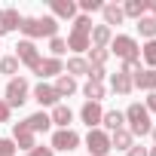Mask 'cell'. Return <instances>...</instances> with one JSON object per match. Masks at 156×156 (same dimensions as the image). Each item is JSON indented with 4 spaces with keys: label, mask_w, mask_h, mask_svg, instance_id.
<instances>
[{
    "label": "cell",
    "mask_w": 156,
    "mask_h": 156,
    "mask_svg": "<svg viewBox=\"0 0 156 156\" xmlns=\"http://www.w3.org/2000/svg\"><path fill=\"white\" fill-rule=\"evenodd\" d=\"M19 31L25 34V40H40V37H49L52 40V37H58V22L52 16H43V19L28 16V19H22Z\"/></svg>",
    "instance_id": "6da1fadb"
},
{
    "label": "cell",
    "mask_w": 156,
    "mask_h": 156,
    "mask_svg": "<svg viewBox=\"0 0 156 156\" xmlns=\"http://www.w3.org/2000/svg\"><path fill=\"white\" fill-rule=\"evenodd\" d=\"M126 129L132 132V138H144V135H150V129H153V122H150V113H147V107L144 104H129V110H126Z\"/></svg>",
    "instance_id": "7a4b0ae2"
},
{
    "label": "cell",
    "mask_w": 156,
    "mask_h": 156,
    "mask_svg": "<svg viewBox=\"0 0 156 156\" xmlns=\"http://www.w3.org/2000/svg\"><path fill=\"white\" fill-rule=\"evenodd\" d=\"M107 52H113V55L122 58V61H135V58H141V46H138V40L129 37V34H116V37L110 40V49H107Z\"/></svg>",
    "instance_id": "3957f363"
},
{
    "label": "cell",
    "mask_w": 156,
    "mask_h": 156,
    "mask_svg": "<svg viewBox=\"0 0 156 156\" xmlns=\"http://www.w3.org/2000/svg\"><path fill=\"white\" fill-rule=\"evenodd\" d=\"M28 95H31V83L25 80V76H12V80L6 83V107L12 110V107H22L25 101H28Z\"/></svg>",
    "instance_id": "277c9868"
},
{
    "label": "cell",
    "mask_w": 156,
    "mask_h": 156,
    "mask_svg": "<svg viewBox=\"0 0 156 156\" xmlns=\"http://www.w3.org/2000/svg\"><path fill=\"white\" fill-rule=\"evenodd\" d=\"M86 147H89V156H107L110 153V135L104 129H89Z\"/></svg>",
    "instance_id": "5b68a950"
},
{
    "label": "cell",
    "mask_w": 156,
    "mask_h": 156,
    "mask_svg": "<svg viewBox=\"0 0 156 156\" xmlns=\"http://www.w3.org/2000/svg\"><path fill=\"white\" fill-rule=\"evenodd\" d=\"M16 58H19V64H28V67L34 70V64H37L43 55H40V49H37L34 40H19V43H16Z\"/></svg>",
    "instance_id": "8992f818"
},
{
    "label": "cell",
    "mask_w": 156,
    "mask_h": 156,
    "mask_svg": "<svg viewBox=\"0 0 156 156\" xmlns=\"http://www.w3.org/2000/svg\"><path fill=\"white\" fill-rule=\"evenodd\" d=\"M76 147H80V135H76L73 129H58V132L52 135V150L70 153V150H76Z\"/></svg>",
    "instance_id": "52a82bcc"
},
{
    "label": "cell",
    "mask_w": 156,
    "mask_h": 156,
    "mask_svg": "<svg viewBox=\"0 0 156 156\" xmlns=\"http://www.w3.org/2000/svg\"><path fill=\"white\" fill-rule=\"evenodd\" d=\"M12 144H16L19 150H25V153H28V150H34V147H37V135H34L25 122H16V126H12Z\"/></svg>",
    "instance_id": "ba28073f"
},
{
    "label": "cell",
    "mask_w": 156,
    "mask_h": 156,
    "mask_svg": "<svg viewBox=\"0 0 156 156\" xmlns=\"http://www.w3.org/2000/svg\"><path fill=\"white\" fill-rule=\"evenodd\" d=\"M34 73L40 76V83H43L46 76H61V73H64V64H61V58H52V55H49V58H40V61L34 64Z\"/></svg>",
    "instance_id": "9c48e42d"
},
{
    "label": "cell",
    "mask_w": 156,
    "mask_h": 156,
    "mask_svg": "<svg viewBox=\"0 0 156 156\" xmlns=\"http://www.w3.org/2000/svg\"><path fill=\"white\" fill-rule=\"evenodd\" d=\"M31 95H34V101H37L40 107H55V104H61V98H58L55 86H49V83H37Z\"/></svg>",
    "instance_id": "30bf717a"
},
{
    "label": "cell",
    "mask_w": 156,
    "mask_h": 156,
    "mask_svg": "<svg viewBox=\"0 0 156 156\" xmlns=\"http://www.w3.org/2000/svg\"><path fill=\"white\" fill-rule=\"evenodd\" d=\"M101 116H104V110H101V104H95V101H86L83 110H80V119H83L89 129H101Z\"/></svg>",
    "instance_id": "8fae6325"
},
{
    "label": "cell",
    "mask_w": 156,
    "mask_h": 156,
    "mask_svg": "<svg viewBox=\"0 0 156 156\" xmlns=\"http://www.w3.org/2000/svg\"><path fill=\"white\" fill-rule=\"evenodd\" d=\"M49 6H52V19L55 22L58 19H67V22L76 19V3L73 0H49Z\"/></svg>",
    "instance_id": "7c38bea8"
},
{
    "label": "cell",
    "mask_w": 156,
    "mask_h": 156,
    "mask_svg": "<svg viewBox=\"0 0 156 156\" xmlns=\"http://www.w3.org/2000/svg\"><path fill=\"white\" fill-rule=\"evenodd\" d=\"M49 119H52V126H58V129H70V122H73V110H70L67 104H55L52 113H49Z\"/></svg>",
    "instance_id": "4fadbf2b"
},
{
    "label": "cell",
    "mask_w": 156,
    "mask_h": 156,
    "mask_svg": "<svg viewBox=\"0 0 156 156\" xmlns=\"http://www.w3.org/2000/svg\"><path fill=\"white\" fill-rule=\"evenodd\" d=\"M101 126L107 129V135H113V132L126 129V113H122V110H104V116H101Z\"/></svg>",
    "instance_id": "5bb4252c"
},
{
    "label": "cell",
    "mask_w": 156,
    "mask_h": 156,
    "mask_svg": "<svg viewBox=\"0 0 156 156\" xmlns=\"http://www.w3.org/2000/svg\"><path fill=\"white\" fill-rule=\"evenodd\" d=\"M132 86H135V89H144V92H156V70L147 67V70L135 73V76H132Z\"/></svg>",
    "instance_id": "9a60e30c"
},
{
    "label": "cell",
    "mask_w": 156,
    "mask_h": 156,
    "mask_svg": "<svg viewBox=\"0 0 156 156\" xmlns=\"http://www.w3.org/2000/svg\"><path fill=\"white\" fill-rule=\"evenodd\" d=\"M110 40H113V31H110L107 25H95V28H92L89 43H92L95 49H107V46H110Z\"/></svg>",
    "instance_id": "2e32d148"
},
{
    "label": "cell",
    "mask_w": 156,
    "mask_h": 156,
    "mask_svg": "<svg viewBox=\"0 0 156 156\" xmlns=\"http://www.w3.org/2000/svg\"><path fill=\"white\" fill-rule=\"evenodd\" d=\"M25 126L37 135V132H49L52 129V119H49V113H43V110H37V113H31L28 119H25Z\"/></svg>",
    "instance_id": "e0dca14e"
},
{
    "label": "cell",
    "mask_w": 156,
    "mask_h": 156,
    "mask_svg": "<svg viewBox=\"0 0 156 156\" xmlns=\"http://www.w3.org/2000/svg\"><path fill=\"white\" fill-rule=\"evenodd\" d=\"M64 73L67 76H89V61L86 58H80V55H73V58H67V67H64Z\"/></svg>",
    "instance_id": "ac0fdd59"
},
{
    "label": "cell",
    "mask_w": 156,
    "mask_h": 156,
    "mask_svg": "<svg viewBox=\"0 0 156 156\" xmlns=\"http://www.w3.org/2000/svg\"><path fill=\"white\" fill-rule=\"evenodd\" d=\"M122 16L126 19H144L147 16V0H126V3H122Z\"/></svg>",
    "instance_id": "d6986e66"
},
{
    "label": "cell",
    "mask_w": 156,
    "mask_h": 156,
    "mask_svg": "<svg viewBox=\"0 0 156 156\" xmlns=\"http://www.w3.org/2000/svg\"><path fill=\"white\" fill-rule=\"evenodd\" d=\"M110 89H113L116 95H132V89H135V86H132V76H126V73L116 70V73L110 76Z\"/></svg>",
    "instance_id": "ffe728a7"
},
{
    "label": "cell",
    "mask_w": 156,
    "mask_h": 156,
    "mask_svg": "<svg viewBox=\"0 0 156 156\" xmlns=\"http://www.w3.org/2000/svg\"><path fill=\"white\" fill-rule=\"evenodd\" d=\"M55 92H58V98H70V95L76 92V80H73V76H67V73L55 76Z\"/></svg>",
    "instance_id": "44dd1931"
},
{
    "label": "cell",
    "mask_w": 156,
    "mask_h": 156,
    "mask_svg": "<svg viewBox=\"0 0 156 156\" xmlns=\"http://www.w3.org/2000/svg\"><path fill=\"white\" fill-rule=\"evenodd\" d=\"M0 25L6 28V34H9V31H19V25H22V16H19V9H12V6L0 9Z\"/></svg>",
    "instance_id": "7402d4cb"
},
{
    "label": "cell",
    "mask_w": 156,
    "mask_h": 156,
    "mask_svg": "<svg viewBox=\"0 0 156 156\" xmlns=\"http://www.w3.org/2000/svg\"><path fill=\"white\" fill-rule=\"evenodd\" d=\"M104 25L107 28H113V25H122L126 22V16H122V6H116V3H104Z\"/></svg>",
    "instance_id": "603a6c76"
},
{
    "label": "cell",
    "mask_w": 156,
    "mask_h": 156,
    "mask_svg": "<svg viewBox=\"0 0 156 156\" xmlns=\"http://www.w3.org/2000/svg\"><path fill=\"white\" fill-rule=\"evenodd\" d=\"M132 144H135V138H132L129 129H119V132L110 135V150H129Z\"/></svg>",
    "instance_id": "cb8c5ba5"
},
{
    "label": "cell",
    "mask_w": 156,
    "mask_h": 156,
    "mask_svg": "<svg viewBox=\"0 0 156 156\" xmlns=\"http://www.w3.org/2000/svg\"><path fill=\"white\" fill-rule=\"evenodd\" d=\"M64 43H67V49H70V52H76V55L92 49V43H89V37H86V34H67V40H64Z\"/></svg>",
    "instance_id": "d4e9b609"
},
{
    "label": "cell",
    "mask_w": 156,
    "mask_h": 156,
    "mask_svg": "<svg viewBox=\"0 0 156 156\" xmlns=\"http://www.w3.org/2000/svg\"><path fill=\"white\" fill-rule=\"evenodd\" d=\"M138 34H141L144 40H156V19H153V16L138 19Z\"/></svg>",
    "instance_id": "484cf974"
},
{
    "label": "cell",
    "mask_w": 156,
    "mask_h": 156,
    "mask_svg": "<svg viewBox=\"0 0 156 156\" xmlns=\"http://www.w3.org/2000/svg\"><path fill=\"white\" fill-rule=\"evenodd\" d=\"M83 95H86V101H95V104H101V98H104V83H86L83 86Z\"/></svg>",
    "instance_id": "4316f807"
},
{
    "label": "cell",
    "mask_w": 156,
    "mask_h": 156,
    "mask_svg": "<svg viewBox=\"0 0 156 156\" xmlns=\"http://www.w3.org/2000/svg\"><path fill=\"white\" fill-rule=\"evenodd\" d=\"M92 19L89 16H76L73 19V28H70V34H86V37H92Z\"/></svg>",
    "instance_id": "83f0119b"
},
{
    "label": "cell",
    "mask_w": 156,
    "mask_h": 156,
    "mask_svg": "<svg viewBox=\"0 0 156 156\" xmlns=\"http://www.w3.org/2000/svg\"><path fill=\"white\" fill-rule=\"evenodd\" d=\"M107 58H110V52H107V49H95V46H92L86 61H89V67H104V64H107Z\"/></svg>",
    "instance_id": "f1b7e54d"
},
{
    "label": "cell",
    "mask_w": 156,
    "mask_h": 156,
    "mask_svg": "<svg viewBox=\"0 0 156 156\" xmlns=\"http://www.w3.org/2000/svg\"><path fill=\"white\" fill-rule=\"evenodd\" d=\"M141 58H144V61L156 70V40H147V43L141 46Z\"/></svg>",
    "instance_id": "f546056e"
},
{
    "label": "cell",
    "mask_w": 156,
    "mask_h": 156,
    "mask_svg": "<svg viewBox=\"0 0 156 156\" xmlns=\"http://www.w3.org/2000/svg\"><path fill=\"white\" fill-rule=\"evenodd\" d=\"M0 73L16 76V73H19V58H16V55H3V58H0Z\"/></svg>",
    "instance_id": "4dcf8cb0"
},
{
    "label": "cell",
    "mask_w": 156,
    "mask_h": 156,
    "mask_svg": "<svg viewBox=\"0 0 156 156\" xmlns=\"http://www.w3.org/2000/svg\"><path fill=\"white\" fill-rule=\"evenodd\" d=\"M76 9H83V16H92V12H101L104 3H101V0H80V3H76Z\"/></svg>",
    "instance_id": "1f68e13d"
},
{
    "label": "cell",
    "mask_w": 156,
    "mask_h": 156,
    "mask_svg": "<svg viewBox=\"0 0 156 156\" xmlns=\"http://www.w3.org/2000/svg\"><path fill=\"white\" fill-rule=\"evenodd\" d=\"M49 52H52V58H61V55L67 52V43H64L61 37H52V40H49Z\"/></svg>",
    "instance_id": "d6a6232c"
},
{
    "label": "cell",
    "mask_w": 156,
    "mask_h": 156,
    "mask_svg": "<svg viewBox=\"0 0 156 156\" xmlns=\"http://www.w3.org/2000/svg\"><path fill=\"white\" fill-rule=\"evenodd\" d=\"M119 73H126V76H135V73H141V58H135V61H122Z\"/></svg>",
    "instance_id": "836d02e7"
},
{
    "label": "cell",
    "mask_w": 156,
    "mask_h": 156,
    "mask_svg": "<svg viewBox=\"0 0 156 156\" xmlns=\"http://www.w3.org/2000/svg\"><path fill=\"white\" fill-rule=\"evenodd\" d=\"M16 144H12V138H0V156H16Z\"/></svg>",
    "instance_id": "e575fe53"
},
{
    "label": "cell",
    "mask_w": 156,
    "mask_h": 156,
    "mask_svg": "<svg viewBox=\"0 0 156 156\" xmlns=\"http://www.w3.org/2000/svg\"><path fill=\"white\" fill-rule=\"evenodd\" d=\"M104 76H107L104 67H89V80H92V83H104Z\"/></svg>",
    "instance_id": "d590c367"
},
{
    "label": "cell",
    "mask_w": 156,
    "mask_h": 156,
    "mask_svg": "<svg viewBox=\"0 0 156 156\" xmlns=\"http://www.w3.org/2000/svg\"><path fill=\"white\" fill-rule=\"evenodd\" d=\"M28 156H55V150H52V147H40V144H37L34 150H28Z\"/></svg>",
    "instance_id": "8d00e7d4"
},
{
    "label": "cell",
    "mask_w": 156,
    "mask_h": 156,
    "mask_svg": "<svg viewBox=\"0 0 156 156\" xmlns=\"http://www.w3.org/2000/svg\"><path fill=\"white\" fill-rule=\"evenodd\" d=\"M126 156H147V147H141V144H132V147L126 150Z\"/></svg>",
    "instance_id": "74e56055"
},
{
    "label": "cell",
    "mask_w": 156,
    "mask_h": 156,
    "mask_svg": "<svg viewBox=\"0 0 156 156\" xmlns=\"http://www.w3.org/2000/svg\"><path fill=\"white\" fill-rule=\"evenodd\" d=\"M144 107H147V113H156V92H150V95H147Z\"/></svg>",
    "instance_id": "f35d334b"
},
{
    "label": "cell",
    "mask_w": 156,
    "mask_h": 156,
    "mask_svg": "<svg viewBox=\"0 0 156 156\" xmlns=\"http://www.w3.org/2000/svg\"><path fill=\"white\" fill-rule=\"evenodd\" d=\"M9 113H12V110L6 107V101H3V98H0V122H9Z\"/></svg>",
    "instance_id": "ab89813d"
},
{
    "label": "cell",
    "mask_w": 156,
    "mask_h": 156,
    "mask_svg": "<svg viewBox=\"0 0 156 156\" xmlns=\"http://www.w3.org/2000/svg\"><path fill=\"white\" fill-rule=\"evenodd\" d=\"M147 12H153V19H156V0H147Z\"/></svg>",
    "instance_id": "60d3db41"
},
{
    "label": "cell",
    "mask_w": 156,
    "mask_h": 156,
    "mask_svg": "<svg viewBox=\"0 0 156 156\" xmlns=\"http://www.w3.org/2000/svg\"><path fill=\"white\" fill-rule=\"evenodd\" d=\"M147 156H156V144H153V147H150V150H147Z\"/></svg>",
    "instance_id": "b9f144b4"
},
{
    "label": "cell",
    "mask_w": 156,
    "mask_h": 156,
    "mask_svg": "<svg viewBox=\"0 0 156 156\" xmlns=\"http://www.w3.org/2000/svg\"><path fill=\"white\" fill-rule=\"evenodd\" d=\"M150 135H153V141H156V126H153V129H150Z\"/></svg>",
    "instance_id": "7bdbcfd3"
},
{
    "label": "cell",
    "mask_w": 156,
    "mask_h": 156,
    "mask_svg": "<svg viewBox=\"0 0 156 156\" xmlns=\"http://www.w3.org/2000/svg\"><path fill=\"white\" fill-rule=\"evenodd\" d=\"M3 34H6V28H3V25H0V37H3Z\"/></svg>",
    "instance_id": "ee69618b"
}]
</instances>
